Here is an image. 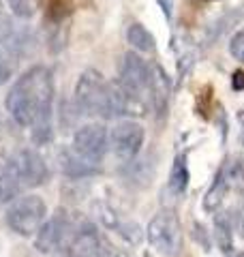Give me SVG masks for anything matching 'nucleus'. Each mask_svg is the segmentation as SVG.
Segmentation results:
<instances>
[{
  "label": "nucleus",
  "mask_w": 244,
  "mask_h": 257,
  "mask_svg": "<svg viewBox=\"0 0 244 257\" xmlns=\"http://www.w3.org/2000/svg\"><path fill=\"white\" fill-rule=\"evenodd\" d=\"M227 189L235 191L238 195L244 197V157H233L229 163L221 165Z\"/></svg>",
  "instance_id": "obj_17"
},
{
  "label": "nucleus",
  "mask_w": 244,
  "mask_h": 257,
  "mask_svg": "<svg viewBox=\"0 0 244 257\" xmlns=\"http://www.w3.org/2000/svg\"><path fill=\"white\" fill-rule=\"evenodd\" d=\"M47 221V204L39 195H20L7 208V225L18 236H35Z\"/></svg>",
  "instance_id": "obj_4"
},
{
  "label": "nucleus",
  "mask_w": 244,
  "mask_h": 257,
  "mask_svg": "<svg viewBox=\"0 0 244 257\" xmlns=\"http://www.w3.org/2000/svg\"><path fill=\"white\" fill-rule=\"evenodd\" d=\"M144 140H146V131L135 120H120L109 131V148L122 163H129V161H133L140 155Z\"/></svg>",
  "instance_id": "obj_7"
},
{
  "label": "nucleus",
  "mask_w": 244,
  "mask_h": 257,
  "mask_svg": "<svg viewBox=\"0 0 244 257\" xmlns=\"http://www.w3.org/2000/svg\"><path fill=\"white\" fill-rule=\"evenodd\" d=\"M242 144H244V135H242Z\"/></svg>",
  "instance_id": "obj_27"
},
{
  "label": "nucleus",
  "mask_w": 244,
  "mask_h": 257,
  "mask_svg": "<svg viewBox=\"0 0 244 257\" xmlns=\"http://www.w3.org/2000/svg\"><path fill=\"white\" fill-rule=\"evenodd\" d=\"M60 170L69 176V178H88L92 174H99V165L90 163V161L81 159L73 148H67L60 152Z\"/></svg>",
  "instance_id": "obj_12"
},
{
  "label": "nucleus",
  "mask_w": 244,
  "mask_h": 257,
  "mask_svg": "<svg viewBox=\"0 0 244 257\" xmlns=\"http://www.w3.org/2000/svg\"><path fill=\"white\" fill-rule=\"evenodd\" d=\"M77 223L79 221L71 219L67 212H56V216L47 219L35 234L37 251L52 255V253H58L62 248H67V244L71 242V238L77 229Z\"/></svg>",
  "instance_id": "obj_6"
},
{
  "label": "nucleus",
  "mask_w": 244,
  "mask_h": 257,
  "mask_svg": "<svg viewBox=\"0 0 244 257\" xmlns=\"http://www.w3.org/2000/svg\"><path fill=\"white\" fill-rule=\"evenodd\" d=\"M120 84L127 88L129 92L140 96L150 105L148 90H150V64L146 62L140 54L127 52L120 64Z\"/></svg>",
  "instance_id": "obj_10"
},
{
  "label": "nucleus",
  "mask_w": 244,
  "mask_h": 257,
  "mask_svg": "<svg viewBox=\"0 0 244 257\" xmlns=\"http://www.w3.org/2000/svg\"><path fill=\"white\" fill-rule=\"evenodd\" d=\"M159 5H161L163 13H165V18L172 20V15H174V0H159Z\"/></svg>",
  "instance_id": "obj_23"
},
{
  "label": "nucleus",
  "mask_w": 244,
  "mask_h": 257,
  "mask_svg": "<svg viewBox=\"0 0 244 257\" xmlns=\"http://www.w3.org/2000/svg\"><path fill=\"white\" fill-rule=\"evenodd\" d=\"M238 257H244V253H240V255H238Z\"/></svg>",
  "instance_id": "obj_26"
},
{
  "label": "nucleus",
  "mask_w": 244,
  "mask_h": 257,
  "mask_svg": "<svg viewBox=\"0 0 244 257\" xmlns=\"http://www.w3.org/2000/svg\"><path fill=\"white\" fill-rule=\"evenodd\" d=\"M22 191L24 189L18 180V176L13 174L11 165L7 161H0V204L13 202L15 197H20Z\"/></svg>",
  "instance_id": "obj_14"
},
{
  "label": "nucleus",
  "mask_w": 244,
  "mask_h": 257,
  "mask_svg": "<svg viewBox=\"0 0 244 257\" xmlns=\"http://www.w3.org/2000/svg\"><path fill=\"white\" fill-rule=\"evenodd\" d=\"M75 105L81 114L96 118H113L109 103V82L99 71L86 69L75 86Z\"/></svg>",
  "instance_id": "obj_2"
},
{
  "label": "nucleus",
  "mask_w": 244,
  "mask_h": 257,
  "mask_svg": "<svg viewBox=\"0 0 244 257\" xmlns=\"http://www.w3.org/2000/svg\"><path fill=\"white\" fill-rule=\"evenodd\" d=\"M11 13L20 20H30L39 9V0H7Z\"/></svg>",
  "instance_id": "obj_19"
},
{
  "label": "nucleus",
  "mask_w": 244,
  "mask_h": 257,
  "mask_svg": "<svg viewBox=\"0 0 244 257\" xmlns=\"http://www.w3.org/2000/svg\"><path fill=\"white\" fill-rule=\"evenodd\" d=\"M214 240L221 253L229 255L233 251V225L227 212H218V216H214Z\"/></svg>",
  "instance_id": "obj_15"
},
{
  "label": "nucleus",
  "mask_w": 244,
  "mask_h": 257,
  "mask_svg": "<svg viewBox=\"0 0 244 257\" xmlns=\"http://www.w3.org/2000/svg\"><path fill=\"white\" fill-rule=\"evenodd\" d=\"M71 148L77 152L81 159L90 161V163L99 165L105 152L109 148V133L101 122H90L79 126L75 135H73V144Z\"/></svg>",
  "instance_id": "obj_9"
},
{
  "label": "nucleus",
  "mask_w": 244,
  "mask_h": 257,
  "mask_svg": "<svg viewBox=\"0 0 244 257\" xmlns=\"http://www.w3.org/2000/svg\"><path fill=\"white\" fill-rule=\"evenodd\" d=\"M229 54L233 56L235 60L244 62V28L238 30V32H235V35L231 37V41H229Z\"/></svg>",
  "instance_id": "obj_20"
},
{
  "label": "nucleus",
  "mask_w": 244,
  "mask_h": 257,
  "mask_svg": "<svg viewBox=\"0 0 244 257\" xmlns=\"http://www.w3.org/2000/svg\"><path fill=\"white\" fill-rule=\"evenodd\" d=\"M193 238L203 246V251H210V236H208V231L203 225L193 223Z\"/></svg>",
  "instance_id": "obj_21"
},
{
  "label": "nucleus",
  "mask_w": 244,
  "mask_h": 257,
  "mask_svg": "<svg viewBox=\"0 0 244 257\" xmlns=\"http://www.w3.org/2000/svg\"><path fill=\"white\" fill-rule=\"evenodd\" d=\"M240 229H242V236H244V216H242V221H240Z\"/></svg>",
  "instance_id": "obj_24"
},
{
  "label": "nucleus",
  "mask_w": 244,
  "mask_h": 257,
  "mask_svg": "<svg viewBox=\"0 0 244 257\" xmlns=\"http://www.w3.org/2000/svg\"><path fill=\"white\" fill-rule=\"evenodd\" d=\"M144 257H152V255H150V253H146V255H144Z\"/></svg>",
  "instance_id": "obj_25"
},
{
  "label": "nucleus",
  "mask_w": 244,
  "mask_h": 257,
  "mask_svg": "<svg viewBox=\"0 0 244 257\" xmlns=\"http://www.w3.org/2000/svg\"><path fill=\"white\" fill-rule=\"evenodd\" d=\"M189 165H186V157L178 155L174 159V165H172V172H169V180H167V191L172 195L180 197L186 193V187H189Z\"/></svg>",
  "instance_id": "obj_13"
},
{
  "label": "nucleus",
  "mask_w": 244,
  "mask_h": 257,
  "mask_svg": "<svg viewBox=\"0 0 244 257\" xmlns=\"http://www.w3.org/2000/svg\"><path fill=\"white\" fill-rule=\"evenodd\" d=\"M169 94H172V82L161 64H150V107L157 111V116H165L169 107Z\"/></svg>",
  "instance_id": "obj_11"
},
{
  "label": "nucleus",
  "mask_w": 244,
  "mask_h": 257,
  "mask_svg": "<svg viewBox=\"0 0 244 257\" xmlns=\"http://www.w3.org/2000/svg\"><path fill=\"white\" fill-rule=\"evenodd\" d=\"M7 111L20 126H30L32 142L47 144L54 135V77L47 67L28 69L7 94Z\"/></svg>",
  "instance_id": "obj_1"
},
{
  "label": "nucleus",
  "mask_w": 244,
  "mask_h": 257,
  "mask_svg": "<svg viewBox=\"0 0 244 257\" xmlns=\"http://www.w3.org/2000/svg\"><path fill=\"white\" fill-rule=\"evenodd\" d=\"M127 41L131 43L133 50L142 52V54H150V52H154V47H157L152 32L146 26H142V24H131V26L127 28Z\"/></svg>",
  "instance_id": "obj_16"
},
{
  "label": "nucleus",
  "mask_w": 244,
  "mask_h": 257,
  "mask_svg": "<svg viewBox=\"0 0 244 257\" xmlns=\"http://www.w3.org/2000/svg\"><path fill=\"white\" fill-rule=\"evenodd\" d=\"M62 251L69 253L71 257H129L125 251L113 246L90 221L84 219L77 223V229L73 234L71 242Z\"/></svg>",
  "instance_id": "obj_5"
},
{
  "label": "nucleus",
  "mask_w": 244,
  "mask_h": 257,
  "mask_svg": "<svg viewBox=\"0 0 244 257\" xmlns=\"http://www.w3.org/2000/svg\"><path fill=\"white\" fill-rule=\"evenodd\" d=\"M231 86H233V90H238V92L244 90V71H235L231 75Z\"/></svg>",
  "instance_id": "obj_22"
},
{
  "label": "nucleus",
  "mask_w": 244,
  "mask_h": 257,
  "mask_svg": "<svg viewBox=\"0 0 244 257\" xmlns=\"http://www.w3.org/2000/svg\"><path fill=\"white\" fill-rule=\"evenodd\" d=\"M7 163L11 165L13 174L18 176L22 189L41 187V184L50 178V170H47V163L43 161V157L30 148L13 152L11 157H7Z\"/></svg>",
  "instance_id": "obj_8"
},
{
  "label": "nucleus",
  "mask_w": 244,
  "mask_h": 257,
  "mask_svg": "<svg viewBox=\"0 0 244 257\" xmlns=\"http://www.w3.org/2000/svg\"><path fill=\"white\" fill-rule=\"evenodd\" d=\"M227 182H225V176H223V170H218L210 189L206 191V197H203V210L206 212H218V206L223 204V199L227 195Z\"/></svg>",
  "instance_id": "obj_18"
},
{
  "label": "nucleus",
  "mask_w": 244,
  "mask_h": 257,
  "mask_svg": "<svg viewBox=\"0 0 244 257\" xmlns=\"http://www.w3.org/2000/svg\"><path fill=\"white\" fill-rule=\"evenodd\" d=\"M148 242L157 253L165 257H178L182 253V225L174 210H161L152 216L146 229Z\"/></svg>",
  "instance_id": "obj_3"
}]
</instances>
